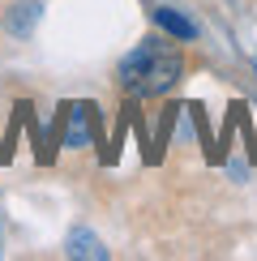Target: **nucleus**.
I'll return each instance as SVG.
<instances>
[{"instance_id": "1", "label": "nucleus", "mask_w": 257, "mask_h": 261, "mask_svg": "<svg viewBox=\"0 0 257 261\" xmlns=\"http://www.w3.org/2000/svg\"><path fill=\"white\" fill-rule=\"evenodd\" d=\"M180 77H185V51L163 43V39L137 43V47L120 60V69H116V82H120L128 94H137V99L167 94Z\"/></svg>"}, {"instance_id": "2", "label": "nucleus", "mask_w": 257, "mask_h": 261, "mask_svg": "<svg viewBox=\"0 0 257 261\" xmlns=\"http://www.w3.org/2000/svg\"><path fill=\"white\" fill-rule=\"evenodd\" d=\"M155 21L167 30L171 39H180V43H193V39H197V26H193L189 17H180L176 9H155Z\"/></svg>"}, {"instance_id": "3", "label": "nucleus", "mask_w": 257, "mask_h": 261, "mask_svg": "<svg viewBox=\"0 0 257 261\" xmlns=\"http://www.w3.org/2000/svg\"><path fill=\"white\" fill-rule=\"evenodd\" d=\"M35 21H39V5H35V0H26V5H13V13L5 17V26L13 30V35H30Z\"/></svg>"}, {"instance_id": "4", "label": "nucleus", "mask_w": 257, "mask_h": 261, "mask_svg": "<svg viewBox=\"0 0 257 261\" xmlns=\"http://www.w3.org/2000/svg\"><path fill=\"white\" fill-rule=\"evenodd\" d=\"M69 253H73V257H107V248L94 240V236H73V240H69Z\"/></svg>"}]
</instances>
